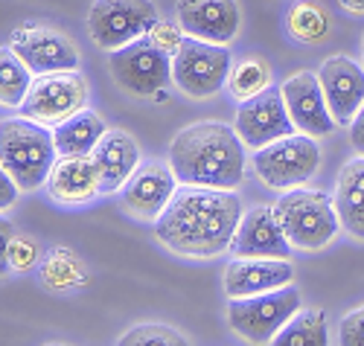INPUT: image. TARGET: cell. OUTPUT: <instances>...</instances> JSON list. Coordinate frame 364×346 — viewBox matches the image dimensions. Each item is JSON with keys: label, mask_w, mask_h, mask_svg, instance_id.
I'll use <instances>...</instances> for the list:
<instances>
[{"label": "cell", "mask_w": 364, "mask_h": 346, "mask_svg": "<svg viewBox=\"0 0 364 346\" xmlns=\"http://www.w3.org/2000/svg\"><path fill=\"white\" fill-rule=\"evenodd\" d=\"M242 222V201L216 186H181L158 215V239L181 256H219L230 247Z\"/></svg>", "instance_id": "obj_1"}, {"label": "cell", "mask_w": 364, "mask_h": 346, "mask_svg": "<svg viewBox=\"0 0 364 346\" xmlns=\"http://www.w3.org/2000/svg\"><path fill=\"white\" fill-rule=\"evenodd\" d=\"M117 346H190V340L172 326L164 323H140L129 329Z\"/></svg>", "instance_id": "obj_27"}, {"label": "cell", "mask_w": 364, "mask_h": 346, "mask_svg": "<svg viewBox=\"0 0 364 346\" xmlns=\"http://www.w3.org/2000/svg\"><path fill=\"white\" fill-rule=\"evenodd\" d=\"M300 311V291L280 286L254 297H230L228 320L236 335L251 343H271L274 335Z\"/></svg>", "instance_id": "obj_5"}, {"label": "cell", "mask_w": 364, "mask_h": 346, "mask_svg": "<svg viewBox=\"0 0 364 346\" xmlns=\"http://www.w3.org/2000/svg\"><path fill=\"white\" fill-rule=\"evenodd\" d=\"M50 346H65V343H50Z\"/></svg>", "instance_id": "obj_36"}, {"label": "cell", "mask_w": 364, "mask_h": 346, "mask_svg": "<svg viewBox=\"0 0 364 346\" xmlns=\"http://www.w3.org/2000/svg\"><path fill=\"white\" fill-rule=\"evenodd\" d=\"M361 61H364V38H361Z\"/></svg>", "instance_id": "obj_35"}, {"label": "cell", "mask_w": 364, "mask_h": 346, "mask_svg": "<svg viewBox=\"0 0 364 346\" xmlns=\"http://www.w3.org/2000/svg\"><path fill=\"white\" fill-rule=\"evenodd\" d=\"M178 23L190 38L228 44L236 38L242 9L236 0H178Z\"/></svg>", "instance_id": "obj_14"}, {"label": "cell", "mask_w": 364, "mask_h": 346, "mask_svg": "<svg viewBox=\"0 0 364 346\" xmlns=\"http://www.w3.org/2000/svg\"><path fill=\"white\" fill-rule=\"evenodd\" d=\"M230 53L225 44H210L201 38H184L172 55V82L193 99H207L228 85Z\"/></svg>", "instance_id": "obj_6"}, {"label": "cell", "mask_w": 364, "mask_h": 346, "mask_svg": "<svg viewBox=\"0 0 364 346\" xmlns=\"http://www.w3.org/2000/svg\"><path fill=\"white\" fill-rule=\"evenodd\" d=\"M12 239H15V227H12V222L0 215V274L9 268V244H12Z\"/></svg>", "instance_id": "obj_32"}, {"label": "cell", "mask_w": 364, "mask_h": 346, "mask_svg": "<svg viewBox=\"0 0 364 346\" xmlns=\"http://www.w3.org/2000/svg\"><path fill=\"white\" fill-rule=\"evenodd\" d=\"M271 346H329V323L321 308H300L274 335Z\"/></svg>", "instance_id": "obj_23"}, {"label": "cell", "mask_w": 364, "mask_h": 346, "mask_svg": "<svg viewBox=\"0 0 364 346\" xmlns=\"http://www.w3.org/2000/svg\"><path fill=\"white\" fill-rule=\"evenodd\" d=\"M268 85H271V70L262 58H254V55L236 61L230 67V76H228V87L239 102L257 97V93H262Z\"/></svg>", "instance_id": "obj_26"}, {"label": "cell", "mask_w": 364, "mask_h": 346, "mask_svg": "<svg viewBox=\"0 0 364 346\" xmlns=\"http://www.w3.org/2000/svg\"><path fill=\"white\" fill-rule=\"evenodd\" d=\"M332 204H336L341 227L353 239H364V157L344 163Z\"/></svg>", "instance_id": "obj_21"}, {"label": "cell", "mask_w": 364, "mask_h": 346, "mask_svg": "<svg viewBox=\"0 0 364 346\" xmlns=\"http://www.w3.org/2000/svg\"><path fill=\"white\" fill-rule=\"evenodd\" d=\"M283 99H286V108H289L294 129L300 134L326 137L329 131H336L338 122H336V117H332V111L326 105L318 73L300 70V73L289 76L283 82Z\"/></svg>", "instance_id": "obj_13"}, {"label": "cell", "mask_w": 364, "mask_h": 346, "mask_svg": "<svg viewBox=\"0 0 364 346\" xmlns=\"http://www.w3.org/2000/svg\"><path fill=\"white\" fill-rule=\"evenodd\" d=\"M158 23V9L151 0H97L87 15V29L102 50L126 47L149 36Z\"/></svg>", "instance_id": "obj_8"}, {"label": "cell", "mask_w": 364, "mask_h": 346, "mask_svg": "<svg viewBox=\"0 0 364 346\" xmlns=\"http://www.w3.org/2000/svg\"><path fill=\"white\" fill-rule=\"evenodd\" d=\"M291 274L294 271H291L289 259H259V256L239 259L236 256L225 271V291H228V297L265 294L280 286H289Z\"/></svg>", "instance_id": "obj_18"}, {"label": "cell", "mask_w": 364, "mask_h": 346, "mask_svg": "<svg viewBox=\"0 0 364 346\" xmlns=\"http://www.w3.org/2000/svg\"><path fill=\"white\" fill-rule=\"evenodd\" d=\"M85 102H87L85 79L76 70H55L33 79L21 111L26 119H36L41 125H58L79 114Z\"/></svg>", "instance_id": "obj_9"}, {"label": "cell", "mask_w": 364, "mask_h": 346, "mask_svg": "<svg viewBox=\"0 0 364 346\" xmlns=\"http://www.w3.org/2000/svg\"><path fill=\"white\" fill-rule=\"evenodd\" d=\"M233 256L248 259V256H259V259H289L291 254V242L280 225V215L274 207H254L248 212H242V222L236 227V236L230 242Z\"/></svg>", "instance_id": "obj_12"}, {"label": "cell", "mask_w": 364, "mask_h": 346, "mask_svg": "<svg viewBox=\"0 0 364 346\" xmlns=\"http://www.w3.org/2000/svg\"><path fill=\"white\" fill-rule=\"evenodd\" d=\"M318 79L336 122L350 125L364 105V67L347 55H332L321 65Z\"/></svg>", "instance_id": "obj_17"}, {"label": "cell", "mask_w": 364, "mask_h": 346, "mask_svg": "<svg viewBox=\"0 0 364 346\" xmlns=\"http://www.w3.org/2000/svg\"><path fill=\"white\" fill-rule=\"evenodd\" d=\"M294 131L297 129L289 117L283 87L268 85L262 93L239 102V108H236V134L251 148H262V146L274 143L280 137H289Z\"/></svg>", "instance_id": "obj_11"}, {"label": "cell", "mask_w": 364, "mask_h": 346, "mask_svg": "<svg viewBox=\"0 0 364 346\" xmlns=\"http://www.w3.org/2000/svg\"><path fill=\"white\" fill-rule=\"evenodd\" d=\"M105 131L108 129H105L102 117L82 108L70 119L53 125L58 157H87V154H94V148H97V143L102 140Z\"/></svg>", "instance_id": "obj_22"}, {"label": "cell", "mask_w": 364, "mask_h": 346, "mask_svg": "<svg viewBox=\"0 0 364 346\" xmlns=\"http://www.w3.org/2000/svg\"><path fill=\"white\" fill-rule=\"evenodd\" d=\"M338 343L341 346H364V306L350 311L338 326Z\"/></svg>", "instance_id": "obj_28"}, {"label": "cell", "mask_w": 364, "mask_h": 346, "mask_svg": "<svg viewBox=\"0 0 364 346\" xmlns=\"http://www.w3.org/2000/svg\"><path fill=\"white\" fill-rule=\"evenodd\" d=\"M169 166L187 186L236 190L245 178V143L225 122H193L169 146Z\"/></svg>", "instance_id": "obj_2"}, {"label": "cell", "mask_w": 364, "mask_h": 346, "mask_svg": "<svg viewBox=\"0 0 364 346\" xmlns=\"http://www.w3.org/2000/svg\"><path fill=\"white\" fill-rule=\"evenodd\" d=\"M149 38L151 41H155L164 53H178V47H181V41H184L187 38V33H184V29H181V23L178 26H172V23H155V29H151V33H149Z\"/></svg>", "instance_id": "obj_29"}, {"label": "cell", "mask_w": 364, "mask_h": 346, "mask_svg": "<svg viewBox=\"0 0 364 346\" xmlns=\"http://www.w3.org/2000/svg\"><path fill=\"white\" fill-rule=\"evenodd\" d=\"M321 166V148L309 134H289L257 148L254 169L274 190H294L306 183Z\"/></svg>", "instance_id": "obj_7"}, {"label": "cell", "mask_w": 364, "mask_h": 346, "mask_svg": "<svg viewBox=\"0 0 364 346\" xmlns=\"http://www.w3.org/2000/svg\"><path fill=\"white\" fill-rule=\"evenodd\" d=\"M33 85V70L12 47H0V105L21 108L26 90Z\"/></svg>", "instance_id": "obj_24"}, {"label": "cell", "mask_w": 364, "mask_h": 346, "mask_svg": "<svg viewBox=\"0 0 364 346\" xmlns=\"http://www.w3.org/2000/svg\"><path fill=\"white\" fill-rule=\"evenodd\" d=\"M12 50L36 76L55 70H76L79 53L70 38L47 26H23L12 36Z\"/></svg>", "instance_id": "obj_15"}, {"label": "cell", "mask_w": 364, "mask_h": 346, "mask_svg": "<svg viewBox=\"0 0 364 346\" xmlns=\"http://www.w3.org/2000/svg\"><path fill=\"white\" fill-rule=\"evenodd\" d=\"M175 172L172 166L161 163V161H149L143 166H137L132 172V178L123 183V204L129 212H134L137 218H143V222H151L166 210V204L172 201L175 195Z\"/></svg>", "instance_id": "obj_16"}, {"label": "cell", "mask_w": 364, "mask_h": 346, "mask_svg": "<svg viewBox=\"0 0 364 346\" xmlns=\"http://www.w3.org/2000/svg\"><path fill=\"white\" fill-rule=\"evenodd\" d=\"M338 4L353 15H364V0H338Z\"/></svg>", "instance_id": "obj_34"}, {"label": "cell", "mask_w": 364, "mask_h": 346, "mask_svg": "<svg viewBox=\"0 0 364 346\" xmlns=\"http://www.w3.org/2000/svg\"><path fill=\"white\" fill-rule=\"evenodd\" d=\"M55 157V137L41 122L26 117H12L0 122V166L15 178L21 190H38L50 178Z\"/></svg>", "instance_id": "obj_3"}, {"label": "cell", "mask_w": 364, "mask_h": 346, "mask_svg": "<svg viewBox=\"0 0 364 346\" xmlns=\"http://www.w3.org/2000/svg\"><path fill=\"white\" fill-rule=\"evenodd\" d=\"M50 193L55 201L82 204L100 193V172L94 157H62L50 172Z\"/></svg>", "instance_id": "obj_20"}, {"label": "cell", "mask_w": 364, "mask_h": 346, "mask_svg": "<svg viewBox=\"0 0 364 346\" xmlns=\"http://www.w3.org/2000/svg\"><path fill=\"white\" fill-rule=\"evenodd\" d=\"M111 76L123 85L126 90L137 93V97H151L169 85L172 79V58L164 53L149 36L117 47L108 58Z\"/></svg>", "instance_id": "obj_10"}, {"label": "cell", "mask_w": 364, "mask_h": 346, "mask_svg": "<svg viewBox=\"0 0 364 346\" xmlns=\"http://www.w3.org/2000/svg\"><path fill=\"white\" fill-rule=\"evenodd\" d=\"M18 190L21 186L15 183V178L0 166V212H4L6 207H12L15 204V198H18Z\"/></svg>", "instance_id": "obj_31"}, {"label": "cell", "mask_w": 364, "mask_h": 346, "mask_svg": "<svg viewBox=\"0 0 364 346\" xmlns=\"http://www.w3.org/2000/svg\"><path fill=\"white\" fill-rule=\"evenodd\" d=\"M289 36L300 44H318L329 36V15L318 4H294L286 15Z\"/></svg>", "instance_id": "obj_25"}, {"label": "cell", "mask_w": 364, "mask_h": 346, "mask_svg": "<svg viewBox=\"0 0 364 346\" xmlns=\"http://www.w3.org/2000/svg\"><path fill=\"white\" fill-rule=\"evenodd\" d=\"M33 262H36V244L15 236L12 244H9V265L23 271V268H29Z\"/></svg>", "instance_id": "obj_30"}, {"label": "cell", "mask_w": 364, "mask_h": 346, "mask_svg": "<svg viewBox=\"0 0 364 346\" xmlns=\"http://www.w3.org/2000/svg\"><path fill=\"white\" fill-rule=\"evenodd\" d=\"M274 210L280 215V225L291 247H300V250H318L329 244L332 236L341 227L336 204L329 201L326 193H318V190H300V186H294L291 193H286L277 201Z\"/></svg>", "instance_id": "obj_4"}, {"label": "cell", "mask_w": 364, "mask_h": 346, "mask_svg": "<svg viewBox=\"0 0 364 346\" xmlns=\"http://www.w3.org/2000/svg\"><path fill=\"white\" fill-rule=\"evenodd\" d=\"M90 157H94L97 172H100V193L111 195L117 190H123V183L137 169L140 148H137L132 134L114 129V131L102 134V140L97 143V148H94Z\"/></svg>", "instance_id": "obj_19"}, {"label": "cell", "mask_w": 364, "mask_h": 346, "mask_svg": "<svg viewBox=\"0 0 364 346\" xmlns=\"http://www.w3.org/2000/svg\"><path fill=\"white\" fill-rule=\"evenodd\" d=\"M350 143H353V148L364 157V105L358 108V114H355L353 122H350Z\"/></svg>", "instance_id": "obj_33"}]
</instances>
